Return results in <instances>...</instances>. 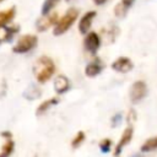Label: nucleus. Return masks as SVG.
Here are the masks:
<instances>
[{
	"mask_svg": "<svg viewBox=\"0 0 157 157\" xmlns=\"http://www.w3.org/2000/svg\"><path fill=\"white\" fill-rule=\"evenodd\" d=\"M15 17V7L0 12V28H5L6 25Z\"/></svg>",
	"mask_w": 157,
	"mask_h": 157,
	"instance_id": "obj_12",
	"label": "nucleus"
},
{
	"mask_svg": "<svg viewBox=\"0 0 157 157\" xmlns=\"http://www.w3.org/2000/svg\"><path fill=\"white\" fill-rule=\"evenodd\" d=\"M110 145H112V141H110L109 139H104V140L101 141L99 148H101V151H102L103 153H108V152L110 151Z\"/></svg>",
	"mask_w": 157,
	"mask_h": 157,
	"instance_id": "obj_21",
	"label": "nucleus"
},
{
	"mask_svg": "<svg viewBox=\"0 0 157 157\" xmlns=\"http://www.w3.org/2000/svg\"><path fill=\"white\" fill-rule=\"evenodd\" d=\"M147 92L146 83L144 81H136L130 88V101L132 103H139L147 96Z\"/></svg>",
	"mask_w": 157,
	"mask_h": 157,
	"instance_id": "obj_4",
	"label": "nucleus"
},
{
	"mask_svg": "<svg viewBox=\"0 0 157 157\" xmlns=\"http://www.w3.org/2000/svg\"><path fill=\"white\" fill-rule=\"evenodd\" d=\"M54 71H55V65H54L53 60L48 56L38 58V60L36 61V64L33 66V74H34L36 78L38 80V82H40V83L47 82L53 76Z\"/></svg>",
	"mask_w": 157,
	"mask_h": 157,
	"instance_id": "obj_1",
	"label": "nucleus"
},
{
	"mask_svg": "<svg viewBox=\"0 0 157 157\" xmlns=\"http://www.w3.org/2000/svg\"><path fill=\"white\" fill-rule=\"evenodd\" d=\"M42 94V91L36 86V85H29L27 87V90L23 92V97H26L27 99H36Z\"/></svg>",
	"mask_w": 157,
	"mask_h": 157,
	"instance_id": "obj_15",
	"label": "nucleus"
},
{
	"mask_svg": "<svg viewBox=\"0 0 157 157\" xmlns=\"http://www.w3.org/2000/svg\"><path fill=\"white\" fill-rule=\"evenodd\" d=\"M93 1H94L96 5H103V4L107 2V0H93Z\"/></svg>",
	"mask_w": 157,
	"mask_h": 157,
	"instance_id": "obj_23",
	"label": "nucleus"
},
{
	"mask_svg": "<svg viewBox=\"0 0 157 157\" xmlns=\"http://www.w3.org/2000/svg\"><path fill=\"white\" fill-rule=\"evenodd\" d=\"M131 157H144L142 155H139V153H136V155H132Z\"/></svg>",
	"mask_w": 157,
	"mask_h": 157,
	"instance_id": "obj_24",
	"label": "nucleus"
},
{
	"mask_svg": "<svg viewBox=\"0 0 157 157\" xmlns=\"http://www.w3.org/2000/svg\"><path fill=\"white\" fill-rule=\"evenodd\" d=\"M85 140V132L83 131H78L77 134H76V136L74 137V140L71 141V146L74 147V148H76V147H78L80 145H81V142Z\"/></svg>",
	"mask_w": 157,
	"mask_h": 157,
	"instance_id": "obj_19",
	"label": "nucleus"
},
{
	"mask_svg": "<svg viewBox=\"0 0 157 157\" xmlns=\"http://www.w3.org/2000/svg\"><path fill=\"white\" fill-rule=\"evenodd\" d=\"M157 148V137H151L148 140H146L142 146H141V151L142 152H150Z\"/></svg>",
	"mask_w": 157,
	"mask_h": 157,
	"instance_id": "obj_18",
	"label": "nucleus"
},
{
	"mask_svg": "<svg viewBox=\"0 0 157 157\" xmlns=\"http://www.w3.org/2000/svg\"><path fill=\"white\" fill-rule=\"evenodd\" d=\"M66 1H69V0H66Z\"/></svg>",
	"mask_w": 157,
	"mask_h": 157,
	"instance_id": "obj_25",
	"label": "nucleus"
},
{
	"mask_svg": "<svg viewBox=\"0 0 157 157\" xmlns=\"http://www.w3.org/2000/svg\"><path fill=\"white\" fill-rule=\"evenodd\" d=\"M58 103H59V99H58V98H50V99L44 101V102L40 103L39 107L37 108L36 115H42V114H44L48 109H50L53 105H55V104H58Z\"/></svg>",
	"mask_w": 157,
	"mask_h": 157,
	"instance_id": "obj_13",
	"label": "nucleus"
},
{
	"mask_svg": "<svg viewBox=\"0 0 157 157\" xmlns=\"http://www.w3.org/2000/svg\"><path fill=\"white\" fill-rule=\"evenodd\" d=\"M70 88V82H69V78L64 75H59L55 77L54 80V90L56 93L59 94H63L65 93L66 91H69Z\"/></svg>",
	"mask_w": 157,
	"mask_h": 157,
	"instance_id": "obj_11",
	"label": "nucleus"
},
{
	"mask_svg": "<svg viewBox=\"0 0 157 157\" xmlns=\"http://www.w3.org/2000/svg\"><path fill=\"white\" fill-rule=\"evenodd\" d=\"M56 18H58V15L56 13H49V15H47V16H43L42 18H39L38 21H37V25H36V27H37V29L38 31H45L49 26H52V25H56Z\"/></svg>",
	"mask_w": 157,
	"mask_h": 157,
	"instance_id": "obj_9",
	"label": "nucleus"
},
{
	"mask_svg": "<svg viewBox=\"0 0 157 157\" xmlns=\"http://www.w3.org/2000/svg\"><path fill=\"white\" fill-rule=\"evenodd\" d=\"M121 120H123V117H121V114H120V113L115 114V115L112 118V126H113V128L118 126V125L121 123Z\"/></svg>",
	"mask_w": 157,
	"mask_h": 157,
	"instance_id": "obj_22",
	"label": "nucleus"
},
{
	"mask_svg": "<svg viewBox=\"0 0 157 157\" xmlns=\"http://www.w3.org/2000/svg\"><path fill=\"white\" fill-rule=\"evenodd\" d=\"M38 43V38L37 36H33V34H25L22 36L17 44L12 48L13 53H17V54H23V53H27L29 50H32L33 48H36Z\"/></svg>",
	"mask_w": 157,
	"mask_h": 157,
	"instance_id": "obj_3",
	"label": "nucleus"
},
{
	"mask_svg": "<svg viewBox=\"0 0 157 157\" xmlns=\"http://www.w3.org/2000/svg\"><path fill=\"white\" fill-rule=\"evenodd\" d=\"M103 70V64L99 59H94L93 61H91L90 64L86 65V69H85V75L88 76V77H94L97 76L98 74H101Z\"/></svg>",
	"mask_w": 157,
	"mask_h": 157,
	"instance_id": "obj_10",
	"label": "nucleus"
},
{
	"mask_svg": "<svg viewBox=\"0 0 157 157\" xmlns=\"http://www.w3.org/2000/svg\"><path fill=\"white\" fill-rule=\"evenodd\" d=\"M77 16H78V11L76 9H69L65 12V15L60 20H58V22H56V25L54 27V31H53L54 36H60V34L65 33L74 25V22L76 21Z\"/></svg>",
	"mask_w": 157,
	"mask_h": 157,
	"instance_id": "obj_2",
	"label": "nucleus"
},
{
	"mask_svg": "<svg viewBox=\"0 0 157 157\" xmlns=\"http://www.w3.org/2000/svg\"><path fill=\"white\" fill-rule=\"evenodd\" d=\"M132 67H134L132 61L129 58H126V56H120L115 61L112 63V69L118 71V72H123V74L131 71Z\"/></svg>",
	"mask_w": 157,
	"mask_h": 157,
	"instance_id": "obj_6",
	"label": "nucleus"
},
{
	"mask_svg": "<svg viewBox=\"0 0 157 157\" xmlns=\"http://www.w3.org/2000/svg\"><path fill=\"white\" fill-rule=\"evenodd\" d=\"M132 135H134V129L130 128V126L126 128V129L123 131L121 137H120V140H119V142H118V145H117V147H115V151H114V156H115V157H118V156L120 155V152L123 151L124 146H126V145L131 141Z\"/></svg>",
	"mask_w": 157,
	"mask_h": 157,
	"instance_id": "obj_7",
	"label": "nucleus"
},
{
	"mask_svg": "<svg viewBox=\"0 0 157 157\" xmlns=\"http://www.w3.org/2000/svg\"><path fill=\"white\" fill-rule=\"evenodd\" d=\"M13 147H15V144H13L12 139H11V137L6 139V142L4 144L2 150H1V152H0V157H10V155H11L12 151H13Z\"/></svg>",
	"mask_w": 157,
	"mask_h": 157,
	"instance_id": "obj_16",
	"label": "nucleus"
},
{
	"mask_svg": "<svg viewBox=\"0 0 157 157\" xmlns=\"http://www.w3.org/2000/svg\"><path fill=\"white\" fill-rule=\"evenodd\" d=\"M18 27H5V40H11L12 39V37H13V34L16 33V32H18Z\"/></svg>",
	"mask_w": 157,
	"mask_h": 157,
	"instance_id": "obj_20",
	"label": "nucleus"
},
{
	"mask_svg": "<svg viewBox=\"0 0 157 157\" xmlns=\"http://www.w3.org/2000/svg\"><path fill=\"white\" fill-rule=\"evenodd\" d=\"M60 0H44L43 2V6H42V16H47L50 13V11L56 6V4L59 2Z\"/></svg>",
	"mask_w": 157,
	"mask_h": 157,
	"instance_id": "obj_17",
	"label": "nucleus"
},
{
	"mask_svg": "<svg viewBox=\"0 0 157 157\" xmlns=\"http://www.w3.org/2000/svg\"><path fill=\"white\" fill-rule=\"evenodd\" d=\"M94 17H96V11H88L81 17V20L78 22V31L82 34L88 33V29L91 28V25H92V21Z\"/></svg>",
	"mask_w": 157,
	"mask_h": 157,
	"instance_id": "obj_8",
	"label": "nucleus"
},
{
	"mask_svg": "<svg viewBox=\"0 0 157 157\" xmlns=\"http://www.w3.org/2000/svg\"><path fill=\"white\" fill-rule=\"evenodd\" d=\"M134 2H135V0H121V2L115 7V13H117V16L123 17V16L126 13V11L132 6Z\"/></svg>",
	"mask_w": 157,
	"mask_h": 157,
	"instance_id": "obj_14",
	"label": "nucleus"
},
{
	"mask_svg": "<svg viewBox=\"0 0 157 157\" xmlns=\"http://www.w3.org/2000/svg\"><path fill=\"white\" fill-rule=\"evenodd\" d=\"M83 45H85V49L87 52H90L91 54H96L97 50L101 47V38H99V36L96 32L87 33V36H86V38L83 40Z\"/></svg>",
	"mask_w": 157,
	"mask_h": 157,
	"instance_id": "obj_5",
	"label": "nucleus"
}]
</instances>
